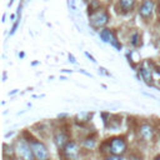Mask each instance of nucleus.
I'll return each instance as SVG.
<instances>
[{
  "mask_svg": "<svg viewBox=\"0 0 160 160\" xmlns=\"http://www.w3.org/2000/svg\"><path fill=\"white\" fill-rule=\"evenodd\" d=\"M110 16L105 9H98L94 12L89 14V22L94 29H101L108 25Z\"/></svg>",
  "mask_w": 160,
  "mask_h": 160,
  "instance_id": "1",
  "label": "nucleus"
},
{
  "mask_svg": "<svg viewBox=\"0 0 160 160\" xmlns=\"http://www.w3.org/2000/svg\"><path fill=\"white\" fill-rule=\"evenodd\" d=\"M16 151L20 159L22 160H34V152L31 149V145L28 144L24 139H19L16 142Z\"/></svg>",
  "mask_w": 160,
  "mask_h": 160,
  "instance_id": "2",
  "label": "nucleus"
},
{
  "mask_svg": "<svg viewBox=\"0 0 160 160\" xmlns=\"http://www.w3.org/2000/svg\"><path fill=\"white\" fill-rule=\"evenodd\" d=\"M155 10V1L154 0H142L139 6V15L144 20H149L152 16Z\"/></svg>",
  "mask_w": 160,
  "mask_h": 160,
  "instance_id": "3",
  "label": "nucleus"
},
{
  "mask_svg": "<svg viewBox=\"0 0 160 160\" xmlns=\"http://www.w3.org/2000/svg\"><path fill=\"white\" fill-rule=\"evenodd\" d=\"M30 145H31V149H32L35 159H38V160H48L49 159V151H48L46 146L42 142L32 140L30 142Z\"/></svg>",
  "mask_w": 160,
  "mask_h": 160,
  "instance_id": "4",
  "label": "nucleus"
},
{
  "mask_svg": "<svg viewBox=\"0 0 160 160\" xmlns=\"http://www.w3.org/2000/svg\"><path fill=\"white\" fill-rule=\"evenodd\" d=\"M109 150L111 151L112 155H120L126 150V142L121 138H114L110 141Z\"/></svg>",
  "mask_w": 160,
  "mask_h": 160,
  "instance_id": "5",
  "label": "nucleus"
},
{
  "mask_svg": "<svg viewBox=\"0 0 160 160\" xmlns=\"http://www.w3.org/2000/svg\"><path fill=\"white\" fill-rule=\"evenodd\" d=\"M64 152H65L68 159L75 160L78 158V154H79V148H78V145L74 141H69L66 144V146L64 148Z\"/></svg>",
  "mask_w": 160,
  "mask_h": 160,
  "instance_id": "6",
  "label": "nucleus"
},
{
  "mask_svg": "<svg viewBox=\"0 0 160 160\" xmlns=\"http://www.w3.org/2000/svg\"><path fill=\"white\" fill-rule=\"evenodd\" d=\"M135 8V0H119V10L121 14H128Z\"/></svg>",
  "mask_w": 160,
  "mask_h": 160,
  "instance_id": "7",
  "label": "nucleus"
},
{
  "mask_svg": "<svg viewBox=\"0 0 160 160\" xmlns=\"http://www.w3.org/2000/svg\"><path fill=\"white\" fill-rule=\"evenodd\" d=\"M54 140H55V144H56V146H58L59 149H64V148L66 146V144L69 142V138H68V135H66L64 131L56 132Z\"/></svg>",
  "mask_w": 160,
  "mask_h": 160,
  "instance_id": "8",
  "label": "nucleus"
},
{
  "mask_svg": "<svg viewBox=\"0 0 160 160\" xmlns=\"http://www.w3.org/2000/svg\"><path fill=\"white\" fill-rule=\"evenodd\" d=\"M140 135H141L142 139L150 140V139L152 138V135H154V130H152V128H151L150 125L144 124V125L140 126Z\"/></svg>",
  "mask_w": 160,
  "mask_h": 160,
  "instance_id": "9",
  "label": "nucleus"
},
{
  "mask_svg": "<svg viewBox=\"0 0 160 160\" xmlns=\"http://www.w3.org/2000/svg\"><path fill=\"white\" fill-rule=\"evenodd\" d=\"M140 74H141V78H142V80L146 82V84H152V75H151V70L150 69H148V68H140Z\"/></svg>",
  "mask_w": 160,
  "mask_h": 160,
  "instance_id": "10",
  "label": "nucleus"
},
{
  "mask_svg": "<svg viewBox=\"0 0 160 160\" xmlns=\"http://www.w3.org/2000/svg\"><path fill=\"white\" fill-rule=\"evenodd\" d=\"M99 35H100V39H101L104 42H110L111 39H112L114 31L110 30V29H108V28H104V29L99 32Z\"/></svg>",
  "mask_w": 160,
  "mask_h": 160,
  "instance_id": "11",
  "label": "nucleus"
},
{
  "mask_svg": "<svg viewBox=\"0 0 160 160\" xmlns=\"http://www.w3.org/2000/svg\"><path fill=\"white\" fill-rule=\"evenodd\" d=\"M4 158L5 160H12L15 158V150L6 144L4 145Z\"/></svg>",
  "mask_w": 160,
  "mask_h": 160,
  "instance_id": "12",
  "label": "nucleus"
},
{
  "mask_svg": "<svg viewBox=\"0 0 160 160\" xmlns=\"http://www.w3.org/2000/svg\"><path fill=\"white\" fill-rule=\"evenodd\" d=\"M20 20H21V14H18V19L15 20V22H14V25H12L11 30H10V35H14V34H15V31H16V29H18L19 24H20Z\"/></svg>",
  "mask_w": 160,
  "mask_h": 160,
  "instance_id": "13",
  "label": "nucleus"
},
{
  "mask_svg": "<svg viewBox=\"0 0 160 160\" xmlns=\"http://www.w3.org/2000/svg\"><path fill=\"white\" fill-rule=\"evenodd\" d=\"M110 44L114 46V48H116L118 50H120L121 49V44L119 42V40H118V38H116V35H115V32H114V35H112V39H111V41H110Z\"/></svg>",
  "mask_w": 160,
  "mask_h": 160,
  "instance_id": "14",
  "label": "nucleus"
},
{
  "mask_svg": "<svg viewBox=\"0 0 160 160\" xmlns=\"http://www.w3.org/2000/svg\"><path fill=\"white\" fill-rule=\"evenodd\" d=\"M139 38H140V36H139L138 32H134V34H132V36H131V39H130V40H131L130 42H131L132 46H138V45H139Z\"/></svg>",
  "mask_w": 160,
  "mask_h": 160,
  "instance_id": "15",
  "label": "nucleus"
},
{
  "mask_svg": "<svg viewBox=\"0 0 160 160\" xmlns=\"http://www.w3.org/2000/svg\"><path fill=\"white\" fill-rule=\"evenodd\" d=\"M84 144H85V146H86V148H92V146L95 145V140L89 138V139H86V140H85V142H84Z\"/></svg>",
  "mask_w": 160,
  "mask_h": 160,
  "instance_id": "16",
  "label": "nucleus"
},
{
  "mask_svg": "<svg viewBox=\"0 0 160 160\" xmlns=\"http://www.w3.org/2000/svg\"><path fill=\"white\" fill-rule=\"evenodd\" d=\"M69 9L71 11H75L76 6H75V0H69Z\"/></svg>",
  "mask_w": 160,
  "mask_h": 160,
  "instance_id": "17",
  "label": "nucleus"
},
{
  "mask_svg": "<svg viewBox=\"0 0 160 160\" xmlns=\"http://www.w3.org/2000/svg\"><path fill=\"white\" fill-rule=\"evenodd\" d=\"M105 160H122L119 155H112V156H109V158H106Z\"/></svg>",
  "mask_w": 160,
  "mask_h": 160,
  "instance_id": "18",
  "label": "nucleus"
},
{
  "mask_svg": "<svg viewBox=\"0 0 160 160\" xmlns=\"http://www.w3.org/2000/svg\"><path fill=\"white\" fill-rule=\"evenodd\" d=\"M129 160H141V158L138 156V155H130L129 156Z\"/></svg>",
  "mask_w": 160,
  "mask_h": 160,
  "instance_id": "19",
  "label": "nucleus"
},
{
  "mask_svg": "<svg viewBox=\"0 0 160 160\" xmlns=\"http://www.w3.org/2000/svg\"><path fill=\"white\" fill-rule=\"evenodd\" d=\"M85 55H86V56H88V58H89V59H90V60H91V61H92V62H96V60H95V58H94V56H92V55H90V54H89V52H88V51H86V52H85Z\"/></svg>",
  "mask_w": 160,
  "mask_h": 160,
  "instance_id": "20",
  "label": "nucleus"
},
{
  "mask_svg": "<svg viewBox=\"0 0 160 160\" xmlns=\"http://www.w3.org/2000/svg\"><path fill=\"white\" fill-rule=\"evenodd\" d=\"M69 60H70L72 64H76V60H75V58L72 56V54H69Z\"/></svg>",
  "mask_w": 160,
  "mask_h": 160,
  "instance_id": "21",
  "label": "nucleus"
},
{
  "mask_svg": "<svg viewBox=\"0 0 160 160\" xmlns=\"http://www.w3.org/2000/svg\"><path fill=\"white\" fill-rule=\"evenodd\" d=\"M156 12L160 16V0H158V4H156Z\"/></svg>",
  "mask_w": 160,
  "mask_h": 160,
  "instance_id": "22",
  "label": "nucleus"
},
{
  "mask_svg": "<svg viewBox=\"0 0 160 160\" xmlns=\"http://www.w3.org/2000/svg\"><path fill=\"white\" fill-rule=\"evenodd\" d=\"M155 71H156L158 74H160V68H159V66H155Z\"/></svg>",
  "mask_w": 160,
  "mask_h": 160,
  "instance_id": "23",
  "label": "nucleus"
},
{
  "mask_svg": "<svg viewBox=\"0 0 160 160\" xmlns=\"http://www.w3.org/2000/svg\"><path fill=\"white\" fill-rule=\"evenodd\" d=\"M10 19H11V20H14V19H15V15H14V14H11V15H10Z\"/></svg>",
  "mask_w": 160,
  "mask_h": 160,
  "instance_id": "24",
  "label": "nucleus"
},
{
  "mask_svg": "<svg viewBox=\"0 0 160 160\" xmlns=\"http://www.w3.org/2000/svg\"><path fill=\"white\" fill-rule=\"evenodd\" d=\"M12 2H14V0H10V1H9V6H11V5H12Z\"/></svg>",
  "mask_w": 160,
  "mask_h": 160,
  "instance_id": "25",
  "label": "nucleus"
},
{
  "mask_svg": "<svg viewBox=\"0 0 160 160\" xmlns=\"http://www.w3.org/2000/svg\"><path fill=\"white\" fill-rule=\"evenodd\" d=\"M154 160H160V155H158V156H156V158H155Z\"/></svg>",
  "mask_w": 160,
  "mask_h": 160,
  "instance_id": "26",
  "label": "nucleus"
}]
</instances>
